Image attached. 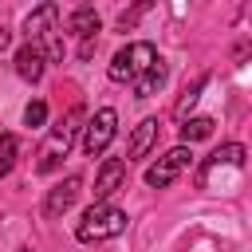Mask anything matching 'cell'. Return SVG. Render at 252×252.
I'll list each match as a JSON object with an SVG mask.
<instances>
[{"instance_id":"6da1fadb","label":"cell","mask_w":252,"mask_h":252,"mask_svg":"<svg viewBox=\"0 0 252 252\" xmlns=\"http://www.w3.org/2000/svg\"><path fill=\"white\" fill-rule=\"evenodd\" d=\"M126 232V213L114 209V205H91L83 213V220L75 224V240L79 244H98V240H110Z\"/></svg>"},{"instance_id":"7a4b0ae2","label":"cell","mask_w":252,"mask_h":252,"mask_svg":"<svg viewBox=\"0 0 252 252\" xmlns=\"http://www.w3.org/2000/svg\"><path fill=\"white\" fill-rule=\"evenodd\" d=\"M79 122H83V110L75 106L71 114H63V118L51 126V138H47V146L39 150V173H51V169L59 165V158H63V154L71 150V142H75Z\"/></svg>"},{"instance_id":"3957f363","label":"cell","mask_w":252,"mask_h":252,"mask_svg":"<svg viewBox=\"0 0 252 252\" xmlns=\"http://www.w3.org/2000/svg\"><path fill=\"white\" fill-rule=\"evenodd\" d=\"M114 130H118V114H114L110 106L94 110V114L87 118V126H83V154H87V158H98V154L110 146Z\"/></svg>"},{"instance_id":"277c9868","label":"cell","mask_w":252,"mask_h":252,"mask_svg":"<svg viewBox=\"0 0 252 252\" xmlns=\"http://www.w3.org/2000/svg\"><path fill=\"white\" fill-rule=\"evenodd\" d=\"M189 158H193V154H189V146H173V150H165V154H161V158L146 169V185L165 189V185H169V181H173V177L189 165Z\"/></svg>"},{"instance_id":"5b68a950","label":"cell","mask_w":252,"mask_h":252,"mask_svg":"<svg viewBox=\"0 0 252 252\" xmlns=\"http://www.w3.org/2000/svg\"><path fill=\"white\" fill-rule=\"evenodd\" d=\"M122 181H126V161L122 158H106L98 177H94V205H110V197L122 189Z\"/></svg>"},{"instance_id":"8992f818","label":"cell","mask_w":252,"mask_h":252,"mask_svg":"<svg viewBox=\"0 0 252 252\" xmlns=\"http://www.w3.org/2000/svg\"><path fill=\"white\" fill-rule=\"evenodd\" d=\"M43 67H47V47L39 39H28L20 51H16V75L28 79V83H39L43 79Z\"/></svg>"},{"instance_id":"52a82bcc","label":"cell","mask_w":252,"mask_h":252,"mask_svg":"<svg viewBox=\"0 0 252 252\" xmlns=\"http://www.w3.org/2000/svg\"><path fill=\"white\" fill-rule=\"evenodd\" d=\"M79 189H83V181H79V177H63V181H59V185L47 193V201H43V213H47V217H63V213L75 205Z\"/></svg>"},{"instance_id":"ba28073f","label":"cell","mask_w":252,"mask_h":252,"mask_svg":"<svg viewBox=\"0 0 252 252\" xmlns=\"http://www.w3.org/2000/svg\"><path fill=\"white\" fill-rule=\"evenodd\" d=\"M154 142H158V118H142V122L134 126V134H130L126 154H130V158H146Z\"/></svg>"},{"instance_id":"9c48e42d","label":"cell","mask_w":252,"mask_h":252,"mask_svg":"<svg viewBox=\"0 0 252 252\" xmlns=\"http://www.w3.org/2000/svg\"><path fill=\"white\" fill-rule=\"evenodd\" d=\"M244 158H248V150H244L240 142H224V146H217V150L209 154V161L201 165V177H209L217 165H240Z\"/></svg>"},{"instance_id":"30bf717a","label":"cell","mask_w":252,"mask_h":252,"mask_svg":"<svg viewBox=\"0 0 252 252\" xmlns=\"http://www.w3.org/2000/svg\"><path fill=\"white\" fill-rule=\"evenodd\" d=\"M55 20H59V4H39V8H35L28 20H24V32H28V39H39V35H47Z\"/></svg>"},{"instance_id":"8fae6325","label":"cell","mask_w":252,"mask_h":252,"mask_svg":"<svg viewBox=\"0 0 252 252\" xmlns=\"http://www.w3.org/2000/svg\"><path fill=\"white\" fill-rule=\"evenodd\" d=\"M98 28H102V20H98V12H94V8H75V12L67 16V32L83 35V43H91Z\"/></svg>"},{"instance_id":"7c38bea8","label":"cell","mask_w":252,"mask_h":252,"mask_svg":"<svg viewBox=\"0 0 252 252\" xmlns=\"http://www.w3.org/2000/svg\"><path fill=\"white\" fill-rule=\"evenodd\" d=\"M205 83H209V75H197V79H193V83L185 87V94L177 98V106H173V118H177L181 126L189 122V110L197 106V98H201V91H205Z\"/></svg>"},{"instance_id":"4fadbf2b","label":"cell","mask_w":252,"mask_h":252,"mask_svg":"<svg viewBox=\"0 0 252 252\" xmlns=\"http://www.w3.org/2000/svg\"><path fill=\"white\" fill-rule=\"evenodd\" d=\"M161 87H165V63H158L150 75H142L138 87H134V94H138V98H150V94H158Z\"/></svg>"},{"instance_id":"5bb4252c","label":"cell","mask_w":252,"mask_h":252,"mask_svg":"<svg viewBox=\"0 0 252 252\" xmlns=\"http://www.w3.org/2000/svg\"><path fill=\"white\" fill-rule=\"evenodd\" d=\"M213 134V118H189L185 126H181V142H201V138H209Z\"/></svg>"},{"instance_id":"9a60e30c","label":"cell","mask_w":252,"mask_h":252,"mask_svg":"<svg viewBox=\"0 0 252 252\" xmlns=\"http://www.w3.org/2000/svg\"><path fill=\"white\" fill-rule=\"evenodd\" d=\"M16 150H20V142H16L12 134H0V177L16 165Z\"/></svg>"},{"instance_id":"2e32d148","label":"cell","mask_w":252,"mask_h":252,"mask_svg":"<svg viewBox=\"0 0 252 252\" xmlns=\"http://www.w3.org/2000/svg\"><path fill=\"white\" fill-rule=\"evenodd\" d=\"M24 122H28V126H43V122H47V102H43V98H32V102L24 106Z\"/></svg>"},{"instance_id":"e0dca14e","label":"cell","mask_w":252,"mask_h":252,"mask_svg":"<svg viewBox=\"0 0 252 252\" xmlns=\"http://www.w3.org/2000/svg\"><path fill=\"white\" fill-rule=\"evenodd\" d=\"M142 12H146V4H138V8H134V12H126V16H122V20H118V28H122V32H126V28H130V24H134V20H138V16H142Z\"/></svg>"},{"instance_id":"ac0fdd59","label":"cell","mask_w":252,"mask_h":252,"mask_svg":"<svg viewBox=\"0 0 252 252\" xmlns=\"http://www.w3.org/2000/svg\"><path fill=\"white\" fill-rule=\"evenodd\" d=\"M8 39H12V32H8V28H0V51L8 47Z\"/></svg>"}]
</instances>
